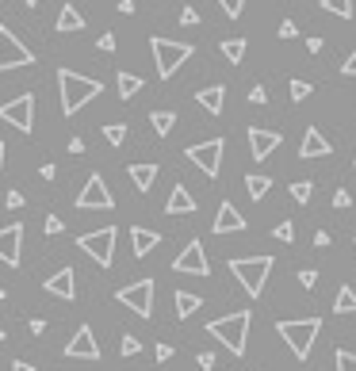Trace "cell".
Masks as SVG:
<instances>
[{
    "label": "cell",
    "instance_id": "obj_31",
    "mask_svg": "<svg viewBox=\"0 0 356 371\" xmlns=\"http://www.w3.org/2000/svg\"><path fill=\"white\" fill-rule=\"evenodd\" d=\"M311 196H314V184L311 180H295V184H291V199H295V203H311Z\"/></svg>",
    "mask_w": 356,
    "mask_h": 371
},
{
    "label": "cell",
    "instance_id": "obj_38",
    "mask_svg": "<svg viewBox=\"0 0 356 371\" xmlns=\"http://www.w3.org/2000/svg\"><path fill=\"white\" fill-rule=\"evenodd\" d=\"M249 103H269V88H264V85H253V92H249Z\"/></svg>",
    "mask_w": 356,
    "mask_h": 371
},
{
    "label": "cell",
    "instance_id": "obj_52",
    "mask_svg": "<svg viewBox=\"0 0 356 371\" xmlns=\"http://www.w3.org/2000/svg\"><path fill=\"white\" fill-rule=\"evenodd\" d=\"M12 371H35V364H27V360H15Z\"/></svg>",
    "mask_w": 356,
    "mask_h": 371
},
{
    "label": "cell",
    "instance_id": "obj_44",
    "mask_svg": "<svg viewBox=\"0 0 356 371\" xmlns=\"http://www.w3.org/2000/svg\"><path fill=\"white\" fill-rule=\"evenodd\" d=\"M341 73H345V77H356V50L349 54V58H345V66H341Z\"/></svg>",
    "mask_w": 356,
    "mask_h": 371
},
{
    "label": "cell",
    "instance_id": "obj_4",
    "mask_svg": "<svg viewBox=\"0 0 356 371\" xmlns=\"http://www.w3.org/2000/svg\"><path fill=\"white\" fill-rule=\"evenodd\" d=\"M272 256H234L230 261V272L241 287H245L249 298H261L264 284H269V272H272Z\"/></svg>",
    "mask_w": 356,
    "mask_h": 371
},
{
    "label": "cell",
    "instance_id": "obj_57",
    "mask_svg": "<svg viewBox=\"0 0 356 371\" xmlns=\"http://www.w3.org/2000/svg\"><path fill=\"white\" fill-rule=\"evenodd\" d=\"M4 337H8V333H4V329H0V341H4Z\"/></svg>",
    "mask_w": 356,
    "mask_h": 371
},
{
    "label": "cell",
    "instance_id": "obj_33",
    "mask_svg": "<svg viewBox=\"0 0 356 371\" xmlns=\"http://www.w3.org/2000/svg\"><path fill=\"white\" fill-rule=\"evenodd\" d=\"M334 360H337V371H356V352L337 349V352H334Z\"/></svg>",
    "mask_w": 356,
    "mask_h": 371
},
{
    "label": "cell",
    "instance_id": "obj_27",
    "mask_svg": "<svg viewBox=\"0 0 356 371\" xmlns=\"http://www.w3.org/2000/svg\"><path fill=\"white\" fill-rule=\"evenodd\" d=\"M334 314H356V291L349 284L337 291V298H334Z\"/></svg>",
    "mask_w": 356,
    "mask_h": 371
},
{
    "label": "cell",
    "instance_id": "obj_47",
    "mask_svg": "<svg viewBox=\"0 0 356 371\" xmlns=\"http://www.w3.org/2000/svg\"><path fill=\"white\" fill-rule=\"evenodd\" d=\"M329 241H334V238H329V233H326V230H318V233H314V245H318V249H326V245H329Z\"/></svg>",
    "mask_w": 356,
    "mask_h": 371
},
{
    "label": "cell",
    "instance_id": "obj_11",
    "mask_svg": "<svg viewBox=\"0 0 356 371\" xmlns=\"http://www.w3.org/2000/svg\"><path fill=\"white\" fill-rule=\"evenodd\" d=\"M115 298L127 310L138 314V318H150L153 314V279H138V284H131V287H119Z\"/></svg>",
    "mask_w": 356,
    "mask_h": 371
},
{
    "label": "cell",
    "instance_id": "obj_22",
    "mask_svg": "<svg viewBox=\"0 0 356 371\" xmlns=\"http://www.w3.org/2000/svg\"><path fill=\"white\" fill-rule=\"evenodd\" d=\"M127 173H131V180H134V188H138V191H150L153 180H157V165H131Z\"/></svg>",
    "mask_w": 356,
    "mask_h": 371
},
{
    "label": "cell",
    "instance_id": "obj_54",
    "mask_svg": "<svg viewBox=\"0 0 356 371\" xmlns=\"http://www.w3.org/2000/svg\"><path fill=\"white\" fill-rule=\"evenodd\" d=\"M4 153H8V150H4V142H0V173H4Z\"/></svg>",
    "mask_w": 356,
    "mask_h": 371
},
{
    "label": "cell",
    "instance_id": "obj_24",
    "mask_svg": "<svg viewBox=\"0 0 356 371\" xmlns=\"http://www.w3.org/2000/svg\"><path fill=\"white\" fill-rule=\"evenodd\" d=\"M173 298H176V318H192V314H196L199 306H204V298L192 295V291H176Z\"/></svg>",
    "mask_w": 356,
    "mask_h": 371
},
{
    "label": "cell",
    "instance_id": "obj_14",
    "mask_svg": "<svg viewBox=\"0 0 356 371\" xmlns=\"http://www.w3.org/2000/svg\"><path fill=\"white\" fill-rule=\"evenodd\" d=\"M66 360H100V344H96V337H92V329H88V326H80L77 333L69 337Z\"/></svg>",
    "mask_w": 356,
    "mask_h": 371
},
{
    "label": "cell",
    "instance_id": "obj_59",
    "mask_svg": "<svg viewBox=\"0 0 356 371\" xmlns=\"http://www.w3.org/2000/svg\"><path fill=\"white\" fill-rule=\"evenodd\" d=\"M353 161H356V157H353Z\"/></svg>",
    "mask_w": 356,
    "mask_h": 371
},
{
    "label": "cell",
    "instance_id": "obj_20",
    "mask_svg": "<svg viewBox=\"0 0 356 371\" xmlns=\"http://www.w3.org/2000/svg\"><path fill=\"white\" fill-rule=\"evenodd\" d=\"M157 241H161V233H157V230H145V226H134V230H131V245H134V256H145V253H153V249H157Z\"/></svg>",
    "mask_w": 356,
    "mask_h": 371
},
{
    "label": "cell",
    "instance_id": "obj_37",
    "mask_svg": "<svg viewBox=\"0 0 356 371\" xmlns=\"http://www.w3.org/2000/svg\"><path fill=\"white\" fill-rule=\"evenodd\" d=\"M218 8H222V12L230 15V20H238L241 8H245V0H218Z\"/></svg>",
    "mask_w": 356,
    "mask_h": 371
},
{
    "label": "cell",
    "instance_id": "obj_3",
    "mask_svg": "<svg viewBox=\"0 0 356 371\" xmlns=\"http://www.w3.org/2000/svg\"><path fill=\"white\" fill-rule=\"evenodd\" d=\"M280 337L287 341L295 360H311V349L322 333V318H295V321H276Z\"/></svg>",
    "mask_w": 356,
    "mask_h": 371
},
{
    "label": "cell",
    "instance_id": "obj_13",
    "mask_svg": "<svg viewBox=\"0 0 356 371\" xmlns=\"http://www.w3.org/2000/svg\"><path fill=\"white\" fill-rule=\"evenodd\" d=\"M20 253H23V226L12 222L0 230V261L8 264V268H20Z\"/></svg>",
    "mask_w": 356,
    "mask_h": 371
},
{
    "label": "cell",
    "instance_id": "obj_10",
    "mask_svg": "<svg viewBox=\"0 0 356 371\" xmlns=\"http://www.w3.org/2000/svg\"><path fill=\"white\" fill-rule=\"evenodd\" d=\"M77 207L80 211H111V207H115V199H111V191H108V184H104L100 173H92L85 180V188H80V196H77Z\"/></svg>",
    "mask_w": 356,
    "mask_h": 371
},
{
    "label": "cell",
    "instance_id": "obj_17",
    "mask_svg": "<svg viewBox=\"0 0 356 371\" xmlns=\"http://www.w3.org/2000/svg\"><path fill=\"white\" fill-rule=\"evenodd\" d=\"M329 153H334V146L326 142V134H322L318 126H306L303 146H299V157H303V161H314V157H329Z\"/></svg>",
    "mask_w": 356,
    "mask_h": 371
},
{
    "label": "cell",
    "instance_id": "obj_40",
    "mask_svg": "<svg viewBox=\"0 0 356 371\" xmlns=\"http://www.w3.org/2000/svg\"><path fill=\"white\" fill-rule=\"evenodd\" d=\"M299 284H303V287H314V284H318V272H314V268H303V272H299Z\"/></svg>",
    "mask_w": 356,
    "mask_h": 371
},
{
    "label": "cell",
    "instance_id": "obj_5",
    "mask_svg": "<svg viewBox=\"0 0 356 371\" xmlns=\"http://www.w3.org/2000/svg\"><path fill=\"white\" fill-rule=\"evenodd\" d=\"M150 50H153V61H157V77L161 80H169L184 61L192 58V54H196L188 43H173V38H153Z\"/></svg>",
    "mask_w": 356,
    "mask_h": 371
},
{
    "label": "cell",
    "instance_id": "obj_30",
    "mask_svg": "<svg viewBox=\"0 0 356 371\" xmlns=\"http://www.w3.org/2000/svg\"><path fill=\"white\" fill-rule=\"evenodd\" d=\"M322 12L341 15V20H353V0H322Z\"/></svg>",
    "mask_w": 356,
    "mask_h": 371
},
{
    "label": "cell",
    "instance_id": "obj_48",
    "mask_svg": "<svg viewBox=\"0 0 356 371\" xmlns=\"http://www.w3.org/2000/svg\"><path fill=\"white\" fill-rule=\"evenodd\" d=\"M157 360H173V344L161 341V344H157Z\"/></svg>",
    "mask_w": 356,
    "mask_h": 371
},
{
    "label": "cell",
    "instance_id": "obj_9",
    "mask_svg": "<svg viewBox=\"0 0 356 371\" xmlns=\"http://www.w3.org/2000/svg\"><path fill=\"white\" fill-rule=\"evenodd\" d=\"M222 150H226V142L211 138V142H199V146H188L184 153H188V161L204 176H218V168H222Z\"/></svg>",
    "mask_w": 356,
    "mask_h": 371
},
{
    "label": "cell",
    "instance_id": "obj_23",
    "mask_svg": "<svg viewBox=\"0 0 356 371\" xmlns=\"http://www.w3.org/2000/svg\"><path fill=\"white\" fill-rule=\"evenodd\" d=\"M85 27V20H80V12L73 4H62V12H58V31L62 35H73V31H80Z\"/></svg>",
    "mask_w": 356,
    "mask_h": 371
},
{
    "label": "cell",
    "instance_id": "obj_7",
    "mask_svg": "<svg viewBox=\"0 0 356 371\" xmlns=\"http://www.w3.org/2000/svg\"><path fill=\"white\" fill-rule=\"evenodd\" d=\"M0 119H4L8 126H15V131L31 134V126H35V96L23 92V96H15V100L0 103Z\"/></svg>",
    "mask_w": 356,
    "mask_h": 371
},
{
    "label": "cell",
    "instance_id": "obj_43",
    "mask_svg": "<svg viewBox=\"0 0 356 371\" xmlns=\"http://www.w3.org/2000/svg\"><path fill=\"white\" fill-rule=\"evenodd\" d=\"M196 364L204 368V371H211V368H215V352H199V356H196Z\"/></svg>",
    "mask_w": 356,
    "mask_h": 371
},
{
    "label": "cell",
    "instance_id": "obj_19",
    "mask_svg": "<svg viewBox=\"0 0 356 371\" xmlns=\"http://www.w3.org/2000/svg\"><path fill=\"white\" fill-rule=\"evenodd\" d=\"M196 103L207 111V115H222V103H226V88L222 85H207L196 92Z\"/></svg>",
    "mask_w": 356,
    "mask_h": 371
},
{
    "label": "cell",
    "instance_id": "obj_28",
    "mask_svg": "<svg viewBox=\"0 0 356 371\" xmlns=\"http://www.w3.org/2000/svg\"><path fill=\"white\" fill-rule=\"evenodd\" d=\"M222 58L230 61V66H238V61L245 58V38H226V43H222Z\"/></svg>",
    "mask_w": 356,
    "mask_h": 371
},
{
    "label": "cell",
    "instance_id": "obj_39",
    "mask_svg": "<svg viewBox=\"0 0 356 371\" xmlns=\"http://www.w3.org/2000/svg\"><path fill=\"white\" fill-rule=\"evenodd\" d=\"M180 23H184V27H196V23H199V12H196V8H184V12H180Z\"/></svg>",
    "mask_w": 356,
    "mask_h": 371
},
{
    "label": "cell",
    "instance_id": "obj_18",
    "mask_svg": "<svg viewBox=\"0 0 356 371\" xmlns=\"http://www.w3.org/2000/svg\"><path fill=\"white\" fill-rule=\"evenodd\" d=\"M280 146V134L276 131H261V126H249V153H253L257 161L272 157V150Z\"/></svg>",
    "mask_w": 356,
    "mask_h": 371
},
{
    "label": "cell",
    "instance_id": "obj_46",
    "mask_svg": "<svg viewBox=\"0 0 356 371\" xmlns=\"http://www.w3.org/2000/svg\"><path fill=\"white\" fill-rule=\"evenodd\" d=\"M100 50H104V54L115 50V35H100Z\"/></svg>",
    "mask_w": 356,
    "mask_h": 371
},
{
    "label": "cell",
    "instance_id": "obj_36",
    "mask_svg": "<svg viewBox=\"0 0 356 371\" xmlns=\"http://www.w3.org/2000/svg\"><path fill=\"white\" fill-rule=\"evenodd\" d=\"M306 96H311V85H306V80H291V100L303 103Z\"/></svg>",
    "mask_w": 356,
    "mask_h": 371
},
{
    "label": "cell",
    "instance_id": "obj_34",
    "mask_svg": "<svg viewBox=\"0 0 356 371\" xmlns=\"http://www.w3.org/2000/svg\"><path fill=\"white\" fill-rule=\"evenodd\" d=\"M119 352H123V356H138V352H142V341H138V337L127 333L123 341H119Z\"/></svg>",
    "mask_w": 356,
    "mask_h": 371
},
{
    "label": "cell",
    "instance_id": "obj_1",
    "mask_svg": "<svg viewBox=\"0 0 356 371\" xmlns=\"http://www.w3.org/2000/svg\"><path fill=\"white\" fill-rule=\"evenodd\" d=\"M58 88H62V115H77L85 103H92L96 96L104 92L100 80L80 77V73H73V69H58Z\"/></svg>",
    "mask_w": 356,
    "mask_h": 371
},
{
    "label": "cell",
    "instance_id": "obj_16",
    "mask_svg": "<svg viewBox=\"0 0 356 371\" xmlns=\"http://www.w3.org/2000/svg\"><path fill=\"white\" fill-rule=\"evenodd\" d=\"M46 295H54V298H62V303H69V298H77V276H73V268H62V272H54L50 279H46Z\"/></svg>",
    "mask_w": 356,
    "mask_h": 371
},
{
    "label": "cell",
    "instance_id": "obj_45",
    "mask_svg": "<svg viewBox=\"0 0 356 371\" xmlns=\"http://www.w3.org/2000/svg\"><path fill=\"white\" fill-rule=\"evenodd\" d=\"M46 233H50V238H54V233H62V219H58V214H50V219H46Z\"/></svg>",
    "mask_w": 356,
    "mask_h": 371
},
{
    "label": "cell",
    "instance_id": "obj_12",
    "mask_svg": "<svg viewBox=\"0 0 356 371\" xmlns=\"http://www.w3.org/2000/svg\"><path fill=\"white\" fill-rule=\"evenodd\" d=\"M173 268L176 272H184V276H207V253H204V245L199 241H188V245L180 249V256L173 261Z\"/></svg>",
    "mask_w": 356,
    "mask_h": 371
},
{
    "label": "cell",
    "instance_id": "obj_53",
    "mask_svg": "<svg viewBox=\"0 0 356 371\" xmlns=\"http://www.w3.org/2000/svg\"><path fill=\"white\" fill-rule=\"evenodd\" d=\"M119 12H123V15H131V12H134V0H119Z\"/></svg>",
    "mask_w": 356,
    "mask_h": 371
},
{
    "label": "cell",
    "instance_id": "obj_35",
    "mask_svg": "<svg viewBox=\"0 0 356 371\" xmlns=\"http://www.w3.org/2000/svg\"><path fill=\"white\" fill-rule=\"evenodd\" d=\"M272 238H276V241H287V245H291V241H295V226H291V222H280L276 230H272Z\"/></svg>",
    "mask_w": 356,
    "mask_h": 371
},
{
    "label": "cell",
    "instance_id": "obj_41",
    "mask_svg": "<svg viewBox=\"0 0 356 371\" xmlns=\"http://www.w3.org/2000/svg\"><path fill=\"white\" fill-rule=\"evenodd\" d=\"M349 203H353V196H349L345 188H337V191H334V207H341V211H345Z\"/></svg>",
    "mask_w": 356,
    "mask_h": 371
},
{
    "label": "cell",
    "instance_id": "obj_6",
    "mask_svg": "<svg viewBox=\"0 0 356 371\" xmlns=\"http://www.w3.org/2000/svg\"><path fill=\"white\" fill-rule=\"evenodd\" d=\"M115 226H104V230H92L85 233V238H77V249L80 253H88L100 268H111V261H115Z\"/></svg>",
    "mask_w": 356,
    "mask_h": 371
},
{
    "label": "cell",
    "instance_id": "obj_8",
    "mask_svg": "<svg viewBox=\"0 0 356 371\" xmlns=\"http://www.w3.org/2000/svg\"><path fill=\"white\" fill-rule=\"evenodd\" d=\"M23 66H35V54H31L8 27H0V73H8V69H23Z\"/></svg>",
    "mask_w": 356,
    "mask_h": 371
},
{
    "label": "cell",
    "instance_id": "obj_50",
    "mask_svg": "<svg viewBox=\"0 0 356 371\" xmlns=\"http://www.w3.org/2000/svg\"><path fill=\"white\" fill-rule=\"evenodd\" d=\"M306 50H311V54H318V50H322V38H318V35H314V38H306Z\"/></svg>",
    "mask_w": 356,
    "mask_h": 371
},
{
    "label": "cell",
    "instance_id": "obj_2",
    "mask_svg": "<svg viewBox=\"0 0 356 371\" xmlns=\"http://www.w3.org/2000/svg\"><path fill=\"white\" fill-rule=\"evenodd\" d=\"M249 321H253V318H249V310H234V314H226V318H215L211 326H207V333H211L215 341H222L234 356H245Z\"/></svg>",
    "mask_w": 356,
    "mask_h": 371
},
{
    "label": "cell",
    "instance_id": "obj_29",
    "mask_svg": "<svg viewBox=\"0 0 356 371\" xmlns=\"http://www.w3.org/2000/svg\"><path fill=\"white\" fill-rule=\"evenodd\" d=\"M150 123H153V131H157L161 138H169V131L176 126V115H173V111H153Z\"/></svg>",
    "mask_w": 356,
    "mask_h": 371
},
{
    "label": "cell",
    "instance_id": "obj_55",
    "mask_svg": "<svg viewBox=\"0 0 356 371\" xmlns=\"http://www.w3.org/2000/svg\"><path fill=\"white\" fill-rule=\"evenodd\" d=\"M23 4H27V8H38V0H23Z\"/></svg>",
    "mask_w": 356,
    "mask_h": 371
},
{
    "label": "cell",
    "instance_id": "obj_26",
    "mask_svg": "<svg viewBox=\"0 0 356 371\" xmlns=\"http://www.w3.org/2000/svg\"><path fill=\"white\" fill-rule=\"evenodd\" d=\"M245 191L249 199H264L272 191V176H245Z\"/></svg>",
    "mask_w": 356,
    "mask_h": 371
},
{
    "label": "cell",
    "instance_id": "obj_56",
    "mask_svg": "<svg viewBox=\"0 0 356 371\" xmlns=\"http://www.w3.org/2000/svg\"><path fill=\"white\" fill-rule=\"evenodd\" d=\"M4 298H8V291H4V287H0V303H4Z\"/></svg>",
    "mask_w": 356,
    "mask_h": 371
},
{
    "label": "cell",
    "instance_id": "obj_51",
    "mask_svg": "<svg viewBox=\"0 0 356 371\" xmlns=\"http://www.w3.org/2000/svg\"><path fill=\"white\" fill-rule=\"evenodd\" d=\"M69 153H85V142H80V138H69Z\"/></svg>",
    "mask_w": 356,
    "mask_h": 371
},
{
    "label": "cell",
    "instance_id": "obj_49",
    "mask_svg": "<svg viewBox=\"0 0 356 371\" xmlns=\"http://www.w3.org/2000/svg\"><path fill=\"white\" fill-rule=\"evenodd\" d=\"M8 207H12V211H15V207H23V196H20V191H8Z\"/></svg>",
    "mask_w": 356,
    "mask_h": 371
},
{
    "label": "cell",
    "instance_id": "obj_32",
    "mask_svg": "<svg viewBox=\"0 0 356 371\" xmlns=\"http://www.w3.org/2000/svg\"><path fill=\"white\" fill-rule=\"evenodd\" d=\"M104 138H108L111 146H123L127 142V123H108L104 126Z\"/></svg>",
    "mask_w": 356,
    "mask_h": 371
},
{
    "label": "cell",
    "instance_id": "obj_25",
    "mask_svg": "<svg viewBox=\"0 0 356 371\" xmlns=\"http://www.w3.org/2000/svg\"><path fill=\"white\" fill-rule=\"evenodd\" d=\"M115 85H119V96H123V100H131V96H138V92H142L145 80H142V77H134V73H119V77H115Z\"/></svg>",
    "mask_w": 356,
    "mask_h": 371
},
{
    "label": "cell",
    "instance_id": "obj_42",
    "mask_svg": "<svg viewBox=\"0 0 356 371\" xmlns=\"http://www.w3.org/2000/svg\"><path fill=\"white\" fill-rule=\"evenodd\" d=\"M276 35H280V38H295V35H299V27H295L291 20H284V23H280V31H276Z\"/></svg>",
    "mask_w": 356,
    "mask_h": 371
},
{
    "label": "cell",
    "instance_id": "obj_15",
    "mask_svg": "<svg viewBox=\"0 0 356 371\" xmlns=\"http://www.w3.org/2000/svg\"><path fill=\"white\" fill-rule=\"evenodd\" d=\"M245 226H249L245 214H241L230 199H226V203H218V214H215V226H211L215 233H241Z\"/></svg>",
    "mask_w": 356,
    "mask_h": 371
},
{
    "label": "cell",
    "instance_id": "obj_21",
    "mask_svg": "<svg viewBox=\"0 0 356 371\" xmlns=\"http://www.w3.org/2000/svg\"><path fill=\"white\" fill-rule=\"evenodd\" d=\"M165 211H169V214H192V211H196V199L188 196V188H184V184H176V188H173Z\"/></svg>",
    "mask_w": 356,
    "mask_h": 371
},
{
    "label": "cell",
    "instance_id": "obj_58",
    "mask_svg": "<svg viewBox=\"0 0 356 371\" xmlns=\"http://www.w3.org/2000/svg\"><path fill=\"white\" fill-rule=\"evenodd\" d=\"M353 249H356V241H353Z\"/></svg>",
    "mask_w": 356,
    "mask_h": 371
}]
</instances>
